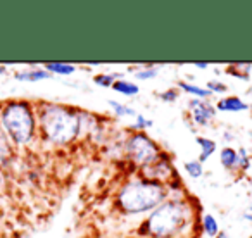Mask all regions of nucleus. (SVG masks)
Wrapping results in <instances>:
<instances>
[{
  "label": "nucleus",
  "mask_w": 252,
  "mask_h": 238,
  "mask_svg": "<svg viewBox=\"0 0 252 238\" xmlns=\"http://www.w3.org/2000/svg\"><path fill=\"white\" fill-rule=\"evenodd\" d=\"M168 200V192L162 183L151 179H131L118 192V206L126 214H142L154 210Z\"/></svg>",
  "instance_id": "nucleus-1"
},
{
  "label": "nucleus",
  "mask_w": 252,
  "mask_h": 238,
  "mask_svg": "<svg viewBox=\"0 0 252 238\" xmlns=\"http://www.w3.org/2000/svg\"><path fill=\"white\" fill-rule=\"evenodd\" d=\"M190 206L182 199L164 200L156 207L145 223V235L154 238H171L185 230L190 221Z\"/></svg>",
  "instance_id": "nucleus-2"
},
{
  "label": "nucleus",
  "mask_w": 252,
  "mask_h": 238,
  "mask_svg": "<svg viewBox=\"0 0 252 238\" xmlns=\"http://www.w3.org/2000/svg\"><path fill=\"white\" fill-rule=\"evenodd\" d=\"M42 131L54 144H69L80 135L78 112L64 105H47L40 114Z\"/></svg>",
  "instance_id": "nucleus-3"
},
{
  "label": "nucleus",
  "mask_w": 252,
  "mask_h": 238,
  "mask_svg": "<svg viewBox=\"0 0 252 238\" xmlns=\"http://www.w3.org/2000/svg\"><path fill=\"white\" fill-rule=\"evenodd\" d=\"M2 123L16 144H28L35 133V118L30 105L25 102L9 104L2 112Z\"/></svg>",
  "instance_id": "nucleus-4"
},
{
  "label": "nucleus",
  "mask_w": 252,
  "mask_h": 238,
  "mask_svg": "<svg viewBox=\"0 0 252 238\" xmlns=\"http://www.w3.org/2000/svg\"><path fill=\"white\" fill-rule=\"evenodd\" d=\"M125 152L135 164L142 166V168L152 164L161 157L158 144L151 137H147L144 131H135L133 135L128 137L125 144Z\"/></svg>",
  "instance_id": "nucleus-5"
},
{
  "label": "nucleus",
  "mask_w": 252,
  "mask_h": 238,
  "mask_svg": "<svg viewBox=\"0 0 252 238\" xmlns=\"http://www.w3.org/2000/svg\"><path fill=\"white\" fill-rule=\"evenodd\" d=\"M145 179H151V181H158V183H162L173 175V166L168 162V159L164 157H159L158 161H154L152 164L145 166Z\"/></svg>",
  "instance_id": "nucleus-6"
},
{
  "label": "nucleus",
  "mask_w": 252,
  "mask_h": 238,
  "mask_svg": "<svg viewBox=\"0 0 252 238\" xmlns=\"http://www.w3.org/2000/svg\"><path fill=\"white\" fill-rule=\"evenodd\" d=\"M190 109H192V118L195 121V124L199 126H207L211 119L216 116L214 107L207 100L202 98H195V100H190Z\"/></svg>",
  "instance_id": "nucleus-7"
},
{
  "label": "nucleus",
  "mask_w": 252,
  "mask_h": 238,
  "mask_svg": "<svg viewBox=\"0 0 252 238\" xmlns=\"http://www.w3.org/2000/svg\"><path fill=\"white\" fill-rule=\"evenodd\" d=\"M216 107L223 112H240L249 111V104H245L242 98L238 97H224L216 104Z\"/></svg>",
  "instance_id": "nucleus-8"
},
{
  "label": "nucleus",
  "mask_w": 252,
  "mask_h": 238,
  "mask_svg": "<svg viewBox=\"0 0 252 238\" xmlns=\"http://www.w3.org/2000/svg\"><path fill=\"white\" fill-rule=\"evenodd\" d=\"M111 88L114 91H118V93L126 95V97H135L140 91L138 85H135L133 81H128V80H116Z\"/></svg>",
  "instance_id": "nucleus-9"
},
{
  "label": "nucleus",
  "mask_w": 252,
  "mask_h": 238,
  "mask_svg": "<svg viewBox=\"0 0 252 238\" xmlns=\"http://www.w3.org/2000/svg\"><path fill=\"white\" fill-rule=\"evenodd\" d=\"M197 145L200 147V157H199V162L202 164V162H206L207 159L211 157V155L214 154V150H216V142L214 140H209V138L206 137H197L195 138Z\"/></svg>",
  "instance_id": "nucleus-10"
},
{
  "label": "nucleus",
  "mask_w": 252,
  "mask_h": 238,
  "mask_svg": "<svg viewBox=\"0 0 252 238\" xmlns=\"http://www.w3.org/2000/svg\"><path fill=\"white\" fill-rule=\"evenodd\" d=\"M220 161H221V166L226 169H237V161H238V154L237 150L230 147H224L220 154Z\"/></svg>",
  "instance_id": "nucleus-11"
},
{
  "label": "nucleus",
  "mask_w": 252,
  "mask_h": 238,
  "mask_svg": "<svg viewBox=\"0 0 252 238\" xmlns=\"http://www.w3.org/2000/svg\"><path fill=\"white\" fill-rule=\"evenodd\" d=\"M180 88H182V90H185L187 93L195 95V97L202 98V100H206L207 97H211V95H213L209 90H207V88L197 87V85H192V83H185V81H182V83H180Z\"/></svg>",
  "instance_id": "nucleus-12"
},
{
  "label": "nucleus",
  "mask_w": 252,
  "mask_h": 238,
  "mask_svg": "<svg viewBox=\"0 0 252 238\" xmlns=\"http://www.w3.org/2000/svg\"><path fill=\"white\" fill-rule=\"evenodd\" d=\"M202 228H204V231H206L207 237H216V235L220 233V226H218V221L213 214H204Z\"/></svg>",
  "instance_id": "nucleus-13"
},
{
  "label": "nucleus",
  "mask_w": 252,
  "mask_h": 238,
  "mask_svg": "<svg viewBox=\"0 0 252 238\" xmlns=\"http://www.w3.org/2000/svg\"><path fill=\"white\" fill-rule=\"evenodd\" d=\"M109 105L112 107L116 116H121V118H137V111L133 107H128V105H123L114 100H109Z\"/></svg>",
  "instance_id": "nucleus-14"
},
{
  "label": "nucleus",
  "mask_w": 252,
  "mask_h": 238,
  "mask_svg": "<svg viewBox=\"0 0 252 238\" xmlns=\"http://www.w3.org/2000/svg\"><path fill=\"white\" fill-rule=\"evenodd\" d=\"M47 71H52L56 74H73L76 71V67L73 64H66V62H50L45 66Z\"/></svg>",
  "instance_id": "nucleus-15"
},
{
  "label": "nucleus",
  "mask_w": 252,
  "mask_h": 238,
  "mask_svg": "<svg viewBox=\"0 0 252 238\" xmlns=\"http://www.w3.org/2000/svg\"><path fill=\"white\" fill-rule=\"evenodd\" d=\"M49 78V73L47 71H26V73H21L18 74V80H23V81H40V80H45Z\"/></svg>",
  "instance_id": "nucleus-16"
},
{
  "label": "nucleus",
  "mask_w": 252,
  "mask_h": 238,
  "mask_svg": "<svg viewBox=\"0 0 252 238\" xmlns=\"http://www.w3.org/2000/svg\"><path fill=\"white\" fill-rule=\"evenodd\" d=\"M183 168H185V171L189 173L192 178H200V176L204 175V169H202V164H200L199 161H189L183 164Z\"/></svg>",
  "instance_id": "nucleus-17"
},
{
  "label": "nucleus",
  "mask_w": 252,
  "mask_h": 238,
  "mask_svg": "<svg viewBox=\"0 0 252 238\" xmlns=\"http://www.w3.org/2000/svg\"><path fill=\"white\" fill-rule=\"evenodd\" d=\"M116 80H119V74H104V73H100V74H97V76L94 78L95 83H97L98 87H104V88L112 87Z\"/></svg>",
  "instance_id": "nucleus-18"
},
{
  "label": "nucleus",
  "mask_w": 252,
  "mask_h": 238,
  "mask_svg": "<svg viewBox=\"0 0 252 238\" xmlns=\"http://www.w3.org/2000/svg\"><path fill=\"white\" fill-rule=\"evenodd\" d=\"M159 74V67H142L140 71H135V76L138 80H152Z\"/></svg>",
  "instance_id": "nucleus-19"
},
{
  "label": "nucleus",
  "mask_w": 252,
  "mask_h": 238,
  "mask_svg": "<svg viewBox=\"0 0 252 238\" xmlns=\"http://www.w3.org/2000/svg\"><path fill=\"white\" fill-rule=\"evenodd\" d=\"M238 154V161H237V169H247L251 166V157H249L247 150L245 149H240L237 152Z\"/></svg>",
  "instance_id": "nucleus-20"
},
{
  "label": "nucleus",
  "mask_w": 252,
  "mask_h": 238,
  "mask_svg": "<svg viewBox=\"0 0 252 238\" xmlns=\"http://www.w3.org/2000/svg\"><path fill=\"white\" fill-rule=\"evenodd\" d=\"M207 90H209L211 93H224V91L228 90V87L220 83V81H209V83H207Z\"/></svg>",
  "instance_id": "nucleus-21"
},
{
  "label": "nucleus",
  "mask_w": 252,
  "mask_h": 238,
  "mask_svg": "<svg viewBox=\"0 0 252 238\" xmlns=\"http://www.w3.org/2000/svg\"><path fill=\"white\" fill-rule=\"evenodd\" d=\"M152 126V121L147 118H144V116L137 114V123H135V128H137L138 131L145 130V128H151Z\"/></svg>",
  "instance_id": "nucleus-22"
},
{
  "label": "nucleus",
  "mask_w": 252,
  "mask_h": 238,
  "mask_svg": "<svg viewBox=\"0 0 252 238\" xmlns=\"http://www.w3.org/2000/svg\"><path fill=\"white\" fill-rule=\"evenodd\" d=\"M159 97H161L164 102H173V100H176V97H178V91H176L175 88H173V90L169 88V90L162 91V93L159 95Z\"/></svg>",
  "instance_id": "nucleus-23"
},
{
  "label": "nucleus",
  "mask_w": 252,
  "mask_h": 238,
  "mask_svg": "<svg viewBox=\"0 0 252 238\" xmlns=\"http://www.w3.org/2000/svg\"><path fill=\"white\" fill-rule=\"evenodd\" d=\"M193 66H195L197 69H207V67H209V64H207V62H195Z\"/></svg>",
  "instance_id": "nucleus-24"
},
{
  "label": "nucleus",
  "mask_w": 252,
  "mask_h": 238,
  "mask_svg": "<svg viewBox=\"0 0 252 238\" xmlns=\"http://www.w3.org/2000/svg\"><path fill=\"white\" fill-rule=\"evenodd\" d=\"M214 238H230V235H228L226 231H220V233H218Z\"/></svg>",
  "instance_id": "nucleus-25"
},
{
  "label": "nucleus",
  "mask_w": 252,
  "mask_h": 238,
  "mask_svg": "<svg viewBox=\"0 0 252 238\" xmlns=\"http://www.w3.org/2000/svg\"><path fill=\"white\" fill-rule=\"evenodd\" d=\"M245 219H249V221H251V223H252V214H245Z\"/></svg>",
  "instance_id": "nucleus-26"
},
{
  "label": "nucleus",
  "mask_w": 252,
  "mask_h": 238,
  "mask_svg": "<svg viewBox=\"0 0 252 238\" xmlns=\"http://www.w3.org/2000/svg\"><path fill=\"white\" fill-rule=\"evenodd\" d=\"M251 214H252V204H251Z\"/></svg>",
  "instance_id": "nucleus-27"
},
{
  "label": "nucleus",
  "mask_w": 252,
  "mask_h": 238,
  "mask_svg": "<svg viewBox=\"0 0 252 238\" xmlns=\"http://www.w3.org/2000/svg\"><path fill=\"white\" fill-rule=\"evenodd\" d=\"M249 93H251V95H252V88H251V91H249Z\"/></svg>",
  "instance_id": "nucleus-28"
},
{
  "label": "nucleus",
  "mask_w": 252,
  "mask_h": 238,
  "mask_svg": "<svg viewBox=\"0 0 252 238\" xmlns=\"http://www.w3.org/2000/svg\"><path fill=\"white\" fill-rule=\"evenodd\" d=\"M0 73H2V67H0Z\"/></svg>",
  "instance_id": "nucleus-29"
},
{
  "label": "nucleus",
  "mask_w": 252,
  "mask_h": 238,
  "mask_svg": "<svg viewBox=\"0 0 252 238\" xmlns=\"http://www.w3.org/2000/svg\"><path fill=\"white\" fill-rule=\"evenodd\" d=\"M249 238H252V235H251V237H249Z\"/></svg>",
  "instance_id": "nucleus-30"
}]
</instances>
